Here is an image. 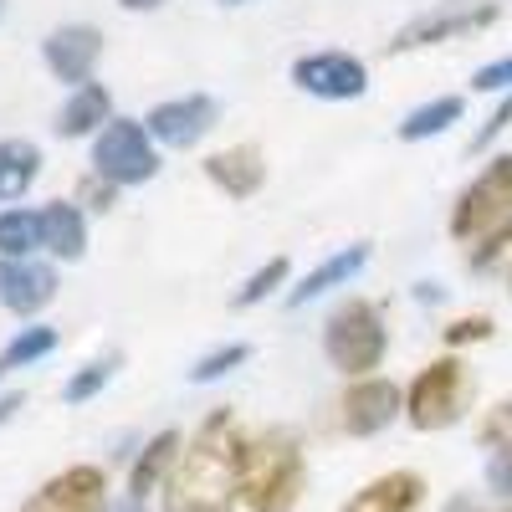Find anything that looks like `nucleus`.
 <instances>
[{"label": "nucleus", "mask_w": 512, "mask_h": 512, "mask_svg": "<svg viewBox=\"0 0 512 512\" xmlns=\"http://www.w3.org/2000/svg\"><path fill=\"white\" fill-rule=\"evenodd\" d=\"M175 461H180V431H159L144 446V456L134 461V472H128V492H134V497L154 492L164 472H175Z\"/></svg>", "instance_id": "obj_21"}, {"label": "nucleus", "mask_w": 512, "mask_h": 512, "mask_svg": "<svg viewBox=\"0 0 512 512\" xmlns=\"http://www.w3.org/2000/svg\"><path fill=\"white\" fill-rule=\"evenodd\" d=\"M497 16H502L497 0H436L431 11L410 16L390 41H384V52H390V57H405V52H420V47H441V41L487 31Z\"/></svg>", "instance_id": "obj_5"}, {"label": "nucleus", "mask_w": 512, "mask_h": 512, "mask_svg": "<svg viewBox=\"0 0 512 512\" xmlns=\"http://www.w3.org/2000/svg\"><path fill=\"white\" fill-rule=\"evenodd\" d=\"M507 123H512V98H502V103H497V113H492V118L482 123V134L472 139V149L482 154V149H487V144H492V139L502 134V128H507Z\"/></svg>", "instance_id": "obj_30"}, {"label": "nucleus", "mask_w": 512, "mask_h": 512, "mask_svg": "<svg viewBox=\"0 0 512 512\" xmlns=\"http://www.w3.org/2000/svg\"><path fill=\"white\" fill-rule=\"evenodd\" d=\"M292 82H297L308 98L349 103V98H364L369 67H364L359 57H349V52H313V57H297V62H292Z\"/></svg>", "instance_id": "obj_8"}, {"label": "nucleus", "mask_w": 512, "mask_h": 512, "mask_svg": "<svg viewBox=\"0 0 512 512\" xmlns=\"http://www.w3.org/2000/svg\"><path fill=\"white\" fill-rule=\"evenodd\" d=\"M113 123V93L103 88V82H88V88H72V98L62 103L57 113V134L62 139H98L103 128Z\"/></svg>", "instance_id": "obj_15"}, {"label": "nucleus", "mask_w": 512, "mask_h": 512, "mask_svg": "<svg viewBox=\"0 0 512 512\" xmlns=\"http://www.w3.org/2000/svg\"><path fill=\"white\" fill-rule=\"evenodd\" d=\"M0 11H6V0H0Z\"/></svg>", "instance_id": "obj_38"}, {"label": "nucleus", "mask_w": 512, "mask_h": 512, "mask_svg": "<svg viewBox=\"0 0 512 512\" xmlns=\"http://www.w3.org/2000/svg\"><path fill=\"white\" fill-rule=\"evenodd\" d=\"M466 400H472V379H466V369L456 359H431L410 395H405V415L415 431H446V425H456L466 415Z\"/></svg>", "instance_id": "obj_6"}, {"label": "nucleus", "mask_w": 512, "mask_h": 512, "mask_svg": "<svg viewBox=\"0 0 512 512\" xmlns=\"http://www.w3.org/2000/svg\"><path fill=\"white\" fill-rule=\"evenodd\" d=\"M41 175V149L31 139H0V205L21 200Z\"/></svg>", "instance_id": "obj_19"}, {"label": "nucleus", "mask_w": 512, "mask_h": 512, "mask_svg": "<svg viewBox=\"0 0 512 512\" xmlns=\"http://www.w3.org/2000/svg\"><path fill=\"white\" fill-rule=\"evenodd\" d=\"M482 338H492V318L487 313H472V318H456L446 328V344L461 349V344H482Z\"/></svg>", "instance_id": "obj_27"}, {"label": "nucleus", "mask_w": 512, "mask_h": 512, "mask_svg": "<svg viewBox=\"0 0 512 512\" xmlns=\"http://www.w3.org/2000/svg\"><path fill=\"white\" fill-rule=\"evenodd\" d=\"M487 487L502 492V497H512V441H502V446L492 451V461H487Z\"/></svg>", "instance_id": "obj_28"}, {"label": "nucleus", "mask_w": 512, "mask_h": 512, "mask_svg": "<svg viewBox=\"0 0 512 512\" xmlns=\"http://www.w3.org/2000/svg\"><path fill=\"white\" fill-rule=\"evenodd\" d=\"M118 364H123V354H108V359H93V364H82L72 379H67V390H62V400L67 405H82V400H93L103 384L118 374Z\"/></svg>", "instance_id": "obj_25"}, {"label": "nucleus", "mask_w": 512, "mask_h": 512, "mask_svg": "<svg viewBox=\"0 0 512 512\" xmlns=\"http://www.w3.org/2000/svg\"><path fill=\"white\" fill-rule=\"evenodd\" d=\"M113 190H118V185H108V180H103V185H98V180L82 185V195L93 200V210H108V205H113Z\"/></svg>", "instance_id": "obj_32"}, {"label": "nucleus", "mask_w": 512, "mask_h": 512, "mask_svg": "<svg viewBox=\"0 0 512 512\" xmlns=\"http://www.w3.org/2000/svg\"><path fill=\"white\" fill-rule=\"evenodd\" d=\"M118 6H123V11H159L164 0H118Z\"/></svg>", "instance_id": "obj_34"}, {"label": "nucleus", "mask_w": 512, "mask_h": 512, "mask_svg": "<svg viewBox=\"0 0 512 512\" xmlns=\"http://www.w3.org/2000/svg\"><path fill=\"white\" fill-rule=\"evenodd\" d=\"M57 297V272L41 267V262H6L0 256V308L16 313V318H31L41 313Z\"/></svg>", "instance_id": "obj_13"}, {"label": "nucleus", "mask_w": 512, "mask_h": 512, "mask_svg": "<svg viewBox=\"0 0 512 512\" xmlns=\"http://www.w3.org/2000/svg\"><path fill=\"white\" fill-rule=\"evenodd\" d=\"M41 246H47L41 210H0V256L6 262H31V251Z\"/></svg>", "instance_id": "obj_20"}, {"label": "nucleus", "mask_w": 512, "mask_h": 512, "mask_svg": "<svg viewBox=\"0 0 512 512\" xmlns=\"http://www.w3.org/2000/svg\"><path fill=\"white\" fill-rule=\"evenodd\" d=\"M144 128L154 134V144H169V149H195L210 128H216V98L205 93H185V98H169L159 108H149Z\"/></svg>", "instance_id": "obj_10"}, {"label": "nucleus", "mask_w": 512, "mask_h": 512, "mask_svg": "<svg viewBox=\"0 0 512 512\" xmlns=\"http://www.w3.org/2000/svg\"><path fill=\"white\" fill-rule=\"evenodd\" d=\"M420 492H425V482L415 472H390V477H374L364 492H354L344 502V512H415Z\"/></svg>", "instance_id": "obj_17"}, {"label": "nucleus", "mask_w": 512, "mask_h": 512, "mask_svg": "<svg viewBox=\"0 0 512 512\" xmlns=\"http://www.w3.org/2000/svg\"><path fill=\"white\" fill-rule=\"evenodd\" d=\"M221 6H246V0H221Z\"/></svg>", "instance_id": "obj_37"}, {"label": "nucleus", "mask_w": 512, "mask_h": 512, "mask_svg": "<svg viewBox=\"0 0 512 512\" xmlns=\"http://www.w3.org/2000/svg\"><path fill=\"white\" fill-rule=\"evenodd\" d=\"M303 492V451L292 431H262L241 451V502L251 512H287Z\"/></svg>", "instance_id": "obj_3"}, {"label": "nucleus", "mask_w": 512, "mask_h": 512, "mask_svg": "<svg viewBox=\"0 0 512 512\" xmlns=\"http://www.w3.org/2000/svg\"><path fill=\"white\" fill-rule=\"evenodd\" d=\"M98 57H103V31H98V26H88V21L57 26L47 41H41V62L52 67V77L72 82V88H88Z\"/></svg>", "instance_id": "obj_9"}, {"label": "nucleus", "mask_w": 512, "mask_h": 512, "mask_svg": "<svg viewBox=\"0 0 512 512\" xmlns=\"http://www.w3.org/2000/svg\"><path fill=\"white\" fill-rule=\"evenodd\" d=\"M451 236L466 241L472 267H487L492 256L512 241V154L492 159L482 175L456 195Z\"/></svg>", "instance_id": "obj_2"}, {"label": "nucleus", "mask_w": 512, "mask_h": 512, "mask_svg": "<svg viewBox=\"0 0 512 512\" xmlns=\"http://www.w3.org/2000/svg\"><path fill=\"white\" fill-rule=\"evenodd\" d=\"M364 262H369V246H364V241H354V246H344V251H333L328 262H318L303 282L287 292V308H303V303H313V297H323V292H333V287H344L349 277H359Z\"/></svg>", "instance_id": "obj_16"}, {"label": "nucleus", "mask_w": 512, "mask_h": 512, "mask_svg": "<svg viewBox=\"0 0 512 512\" xmlns=\"http://www.w3.org/2000/svg\"><path fill=\"white\" fill-rule=\"evenodd\" d=\"M93 169L98 180L108 185H144L159 175V149H154V134L134 118H113L103 134L93 139Z\"/></svg>", "instance_id": "obj_7"}, {"label": "nucleus", "mask_w": 512, "mask_h": 512, "mask_svg": "<svg viewBox=\"0 0 512 512\" xmlns=\"http://www.w3.org/2000/svg\"><path fill=\"white\" fill-rule=\"evenodd\" d=\"M103 502H108V477L98 466H67L21 512H103Z\"/></svg>", "instance_id": "obj_11"}, {"label": "nucleus", "mask_w": 512, "mask_h": 512, "mask_svg": "<svg viewBox=\"0 0 512 512\" xmlns=\"http://www.w3.org/2000/svg\"><path fill=\"white\" fill-rule=\"evenodd\" d=\"M472 88H477V93H497V88H512V52H507V57H497V62H487V67H477Z\"/></svg>", "instance_id": "obj_29"}, {"label": "nucleus", "mask_w": 512, "mask_h": 512, "mask_svg": "<svg viewBox=\"0 0 512 512\" xmlns=\"http://www.w3.org/2000/svg\"><path fill=\"white\" fill-rule=\"evenodd\" d=\"M241 451L246 441L236 420L226 410H210L164 482L169 512H231V502L241 497Z\"/></svg>", "instance_id": "obj_1"}, {"label": "nucleus", "mask_w": 512, "mask_h": 512, "mask_svg": "<svg viewBox=\"0 0 512 512\" xmlns=\"http://www.w3.org/2000/svg\"><path fill=\"white\" fill-rule=\"evenodd\" d=\"M0 369H6V364H0Z\"/></svg>", "instance_id": "obj_39"}, {"label": "nucleus", "mask_w": 512, "mask_h": 512, "mask_svg": "<svg viewBox=\"0 0 512 512\" xmlns=\"http://www.w3.org/2000/svg\"><path fill=\"white\" fill-rule=\"evenodd\" d=\"M41 221H47V251L57 262H82V251H88V226H82V210L72 200H52L41 210Z\"/></svg>", "instance_id": "obj_18"}, {"label": "nucleus", "mask_w": 512, "mask_h": 512, "mask_svg": "<svg viewBox=\"0 0 512 512\" xmlns=\"http://www.w3.org/2000/svg\"><path fill=\"white\" fill-rule=\"evenodd\" d=\"M21 405H26V395H6V400H0V425H6V420H11Z\"/></svg>", "instance_id": "obj_33"}, {"label": "nucleus", "mask_w": 512, "mask_h": 512, "mask_svg": "<svg viewBox=\"0 0 512 512\" xmlns=\"http://www.w3.org/2000/svg\"><path fill=\"white\" fill-rule=\"evenodd\" d=\"M461 98H436V103H420L415 113H405V123H400V139L405 144H420V139H436V134H446V128L461 118Z\"/></svg>", "instance_id": "obj_22"}, {"label": "nucleus", "mask_w": 512, "mask_h": 512, "mask_svg": "<svg viewBox=\"0 0 512 512\" xmlns=\"http://www.w3.org/2000/svg\"><path fill=\"white\" fill-rule=\"evenodd\" d=\"M507 425H512V400H502V405L492 410V420L482 425V441H487V446H502V441H512V436H507Z\"/></svg>", "instance_id": "obj_31"}, {"label": "nucleus", "mask_w": 512, "mask_h": 512, "mask_svg": "<svg viewBox=\"0 0 512 512\" xmlns=\"http://www.w3.org/2000/svg\"><path fill=\"white\" fill-rule=\"evenodd\" d=\"M446 512H477V507H472V502H466V497H456V502H451Z\"/></svg>", "instance_id": "obj_35"}, {"label": "nucleus", "mask_w": 512, "mask_h": 512, "mask_svg": "<svg viewBox=\"0 0 512 512\" xmlns=\"http://www.w3.org/2000/svg\"><path fill=\"white\" fill-rule=\"evenodd\" d=\"M251 359V349L246 344H221V349H210V354H200L195 364H190V384H210V379H226L231 369H241Z\"/></svg>", "instance_id": "obj_26"}, {"label": "nucleus", "mask_w": 512, "mask_h": 512, "mask_svg": "<svg viewBox=\"0 0 512 512\" xmlns=\"http://www.w3.org/2000/svg\"><path fill=\"white\" fill-rule=\"evenodd\" d=\"M57 349V328H47V323H36V328H21L11 344H6V354H0V364L6 369H26V364H36V359H47Z\"/></svg>", "instance_id": "obj_23"}, {"label": "nucleus", "mask_w": 512, "mask_h": 512, "mask_svg": "<svg viewBox=\"0 0 512 512\" xmlns=\"http://www.w3.org/2000/svg\"><path fill=\"white\" fill-rule=\"evenodd\" d=\"M287 272H292V262H287V256H272V262L267 267H256L241 287H236V297H231V303L236 308H256V303H267V297L287 282Z\"/></svg>", "instance_id": "obj_24"}, {"label": "nucleus", "mask_w": 512, "mask_h": 512, "mask_svg": "<svg viewBox=\"0 0 512 512\" xmlns=\"http://www.w3.org/2000/svg\"><path fill=\"white\" fill-rule=\"evenodd\" d=\"M205 180L216 190H226L231 200H251L256 190L267 185V154L256 144H231V149L205 159Z\"/></svg>", "instance_id": "obj_14"}, {"label": "nucleus", "mask_w": 512, "mask_h": 512, "mask_svg": "<svg viewBox=\"0 0 512 512\" xmlns=\"http://www.w3.org/2000/svg\"><path fill=\"white\" fill-rule=\"evenodd\" d=\"M118 512H144V507H139V502H128V507H118Z\"/></svg>", "instance_id": "obj_36"}, {"label": "nucleus", "mask_w": 512, "mask_h": 512, "mask_svg": "<svg viewBox=\"0 0 512 512\" xmlns=\"http://www.w3.org/2000/svg\"><path fill=\"white\" fill-rule=\"evenodd\" d=\"M384 349H390V333H384V318L374 303L364 297H344L328 323H323V354L338 374H369L384 364Z\"/></svg>", "instance_id": "obj_4"}, {"label": "nucleus", "mask_w": 512, "mask_h": 512, "mask_svg": "<svg viewBox=\"0 0 512 512\" xmlns=\"http://www.w3.org/2000/svg\"><path fill=\"white\" fill-rule=\"evenodd\" d=\"M395 415H400V390L390 379H359L344 390V405H338V420H344L349 436H379Z\"/></svg>", "instance_id": "obj_12"}]
</instances>
